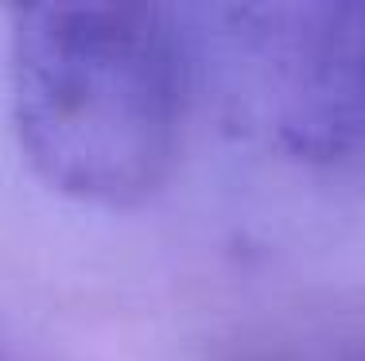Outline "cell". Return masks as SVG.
I'll use <instances>...</instances> for the list:
<instances>
[{
    "instance_id": "obj_1",
    "label": "cell",
    "mask_w": 365,
    "mask_h": 361,
    "mask_svg": "<svg viewBox=\"0 0 365 361\" xmlns=\"http://www.w3.org/2000/svg\"><path fill=\"white\" fill-rule=\"evenodd\" d=\"M8 93L28 167L71 202L140 206L179 159L187 63L160 8H16Z\"/></svg>"
},
{
    "instance_id": "obj_2",
    "label": "cell",
    "mask_w": 365,
    "mask_h": 361,
    "mask_svg": "<svg viewBox=\"0 0 365 361\" xmlns=\"http://www.w3.org/2000/svg\"><path fill=\"white\" fill-rule=\"evenodd\" d=\"M241 105L284 159L365 171V0L218 8Z\"/></svg>"
}]
</instances>
